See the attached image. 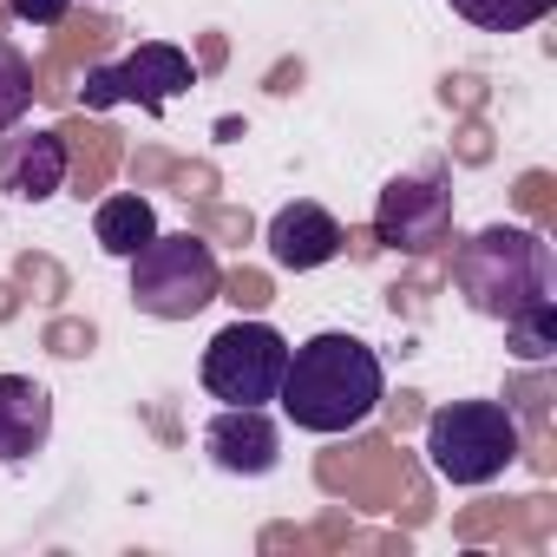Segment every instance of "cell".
Instances as JSON below:
<instances>
[{
    "instance_id": "4",
    "label": "cell",
    "mask_w": 557,
    "mask_h": 557,
    "mask_svg": "<svg viewBox=\"0 0 557 557\" xmlns=\"http://www.w3.org/2000/svg\"><path fill=\"white\" fill-rule=\"evenodd\" d=\"M216 296H223V262H216V249H210L203 236H190V230H177V236L158 230V236L132 256V302H138V315H151V322H190V315H203Z\"/></svg>"
},
{
    "instance_id": "8",
    "label": "cell",
    "mask_w": 557,
    "mask_h": 557,
    "mask_svg": "<svg viewBox=\"0 0 557 557\" xmlns=\"http://www.w3.org/2000/svg\"><path fill=\"white\" fill-rule=\"evenodd\" d=\"M203 453L230 479H269L275 466H283V433H275V420L262 407H223L203 426Z\"/></svg>"
},
{
    "instance_id": "14",
    "label": "cell",
    "mask_w": 557,
    "mask_h": 557,
    "mask_svg": "<svg viewBox=\"0 0 557 557\" xmlns=\"http://www.w3.org/2000/svg\"><path fill=\"white\" fill-rule=\"evenodd\" d=\"M34 106V60L0 34V132H14Z\"/></svg>"
},
{
    "instance_id": "13",
    "label": "cell",
    "mask_w": 557,
    "mask_h": 557,
    "mask_svg": "<svg viewBox=\"0 0 557 557\" xmlns=\"http://www.w3.org/2000/svg\"><path fill=\"white\" fill-rule=\"evenodd\" d=\"M446 8L479 34H524L557 14V0H446Z\"/></svg>"
},
{
    "instance_id": "6",
    "label": "cell",
    "mask_w": 557,
    "mask_h": 557,
    "mask_svg": "<svg viewBox=\"0 0 557 557\" xmlns=\"http://www.w3.org/2000/svg\"><path fill=\"white\" fill-rule=\"evenodd\" d=\"M197 86V66H190V53L184 47H171V40H145V47H132L125 60H106V66H92L86 73V112H112V106H138V112H164L177 92H190Z\"/></svg>"
},
{
    "instance_id": "15",
    "label": "cell",
    "mask_w": 557,
    "mask_h": 557,
    "mask_svg": "<svg viewBox=\"0 0 557 557\" xmlns=\"http://www.w3.org/2000/svg\"><path fill=\"white\" fill-rule=\"evenodd\" d=\"M505 348L518 361H550L557 355V296L537 302V309H524V315H511L505 322Z\"/></svg>"
},
{
    "instance_id": "3",
    "label": "cell",
    "mask_w": 557,
    "mask_h": 557,
    "mask_svg": "<svg viewBox=\"0 0 557 557\" xmlns=\"http://www.w3.org/2000/svg\"><path fill=\"white\" fill-rule=\"evenodd\" d=\"M524 453L505 400H453L426 413V466L446 485H492Z\"/></svg>"
},
{
    "instance_id": "2",
    "label": "cell",
    "mask_w": 557,
    "mask_h": 557,
    "mask_svg": "<svg viewBox=\"0 0 557 557\" xmlns=\"http://www.w3.org/2000/svg\"><path fill=\"white\" fill-rule=\"evenodd\" d=\"M453 283H459L472 315L511 322V315H524V309L557 296V262H550L544 230H531V223H485L479 236L459 243Z\"/></svg>"
},
{
    "instance_id": "12",
    "label": "cell",
    "mask_w": 557,
    "mask_h": 557,
    "mask_svg": "<svg viewBox=\"0 0 557 557\" xmlns=\"http://www.w3.org/2000/svg\"><path fill=\"white\" fill-rule=\"evenodd\" d=\"M92 236H99V249H106V256L132 262V256L158 236V210H151L138 190H119V197H106V203L92 210Z\"/></svg>"
},
{
    "instance_id": "5",
    "label": "cell",
    "mask_w": 557,
    "mask_h": 557,
    "mask_svg": "<svg viewBox=\"0 0 557 557\" xmlns=\"http://www.w3.org/2000/svg\"><path fill=\"white\" fill-rule=\"evenodd\" d=\"M283 368H289V335L269 329V322H230L210 335L197 374L203 387L223 400V407H269L275 387H283Z\"/></svg>"
},
{
    "instance_id": "11",
    "label": "cell",
    "mask_w": 557,
    "mask_h": 557,
    "mask_svg": "<svg viewBox=\"0 0 557 557\" xmlns=\"http://www.w3.org/2000/svg\"><path fill=\"white\" fill-rule=\"evenodd\" d=\"M53 440V394L34 374H0V466H21Z\"/></svg>"
},
{
    "instance_id": "1",
    "label": "cell",
    "mask_w": 557,
    "mask_h": 557,
    "mask_svg": "<svg viewBox=\"0 0 557 557\" xmlns=\"http://www.w3.org/2000/svg\"><path fill=\"white\" fill-rule=\"evenodd\" d=\"M275 400H283V413L302 426V433H355L381 413L387 400V368L381 355L348 335V329H322L309 335L302 348H289V368H283V387H275Z\"/></svg>"
},
{
    "instance_id": "7",
    "label": "cell",
    "mask_w": 557,
    "mask_h": 557,
    "mask_svg": "<svg viewBox=\"0 0 557 557\" xmlns=\"http://www.w3.org/2000/svg\"><path fill=\"white\" fill-rule=\"evenodd\" d=\"M374 236L394 256H433L453 236V184L433 177V171L387 177L381 184V203H374Z\"/></svg>"
},
{
    "instance_id": "10",
    "label": "cell",
    "mask_w": 557,
    "mask_h": 557,
    "mask_svg": "<svg viewBox=\"0 0 557 557\" xmlns=\"http://www.w3.org/2000/svg\"><path fill=\"white\" fill-rule=\"evenodd\" d=\"M0 190L21 203H47L66 190V138L60 132H14L0 138Z\"/></svg>"
},
{
    "instance_id": "16",
    "label": "cell",
    "mask_w": 557,
    "mask_h": 557,
    "mask_svg": "<svg viewBox=\"0 0 557 557\" xmlns=\"http://www.w3.org/2000/svg\"><path fill=\"white\" fill-rule=\"evenodd\" d=\"M66 8H73V0H8V14L27 21V27H60Z\"/></svg>"
},
{
    "instance_id": "9",
    "label": "cell",
    "mask_w": 557,
    "mask_h": 557,
    "mask_svg": "<svg viewBox=\"0 0 557 557\" xmlns=\"http://www.w3.org/2000/svg\"><path fill=\"white\" fill-rule=\"evenodd\" d=\"M262 243H269V262H275V269L309 275V269H322V262H335V256H342L348 230L335 223V210H322V203L296 197V203H283V210L269 216Z\"/></svg>"
}]
</instances>
